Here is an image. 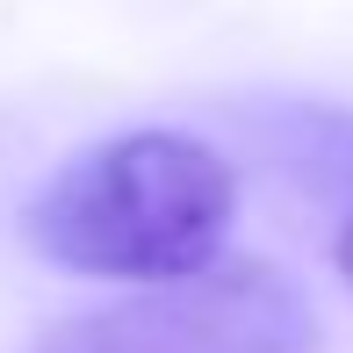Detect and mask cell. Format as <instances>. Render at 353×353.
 Returning a JSON list of instances; mask_svg holds the SVG:
<instances>
[{
	"label": "cell",
	"instance_id": "obj_1",
	"mask_svg": "<svg viewBox=\"0 0 353 353\" xmlns=\"http://www.w3.org/2000/svg\"><path fill=\"white\" fill-rule=\"evenodd\" d=\"M238 173L188 130H123L87 144L22 210V238L51 267L94 281H188L223 260Z\"/></svg>",
	"mask_w": 353,
	"mask_h": 353
},
{
	"label": "cell",
	"instance_id": "obj_3",
	"mask_svg": "<svg viewBox=\"0 0 353 353\" xmlns=\"http://www.w3.org/2000/svg\"><path fill=\"white\" fill-rule=\"evenodd\" d=\"M332 260H339V281L353 288V216H346V231H339V245H332Z\"/></svg>",
	"mask_w": 353,
	"mask_h": 353
},
{
	"label": "cell",
	"instance_id": "obj_2",
	"mask_svg": "<svg viewBox=\"0 0 353 353\" xmlns=\"http://www.w3.org/2000/svg\"><path fill=\"white\" fill-rule=\"evenodd\" d=\"M29 353H317V310L281 267L216 260L130 303L79 310Z\"/></svg>",
	"mask_w": 353,
	"mask_h": 353
}]
</instances>
